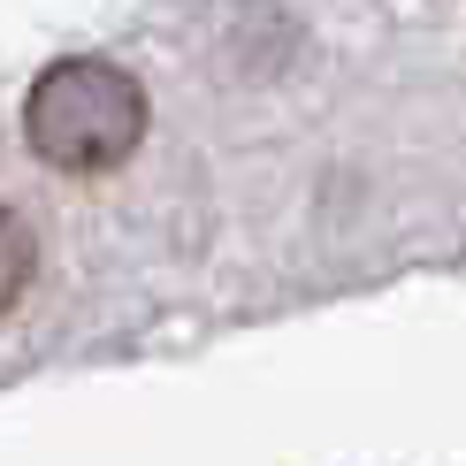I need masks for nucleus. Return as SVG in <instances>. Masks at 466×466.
I'll return each mask as SVG.
<instances>
[{
	"mask_svg": "<svg viewBox=\"0 0 466 466\" xmlns=\"http://www.w3.org/2000/svg\"><path fill=\"white\" fill-rule=\"evenodd\" d=\"M24 290H31V222H24V207L8 215V314L24 306Z\"/></svg>",
	"mask_w": 466,
	"mask_h": 466,
	"instance_id": "nucleus-2",
	"label": "nucleus"
},
{
	"mask_svg": "<svg viewBox=\"0 0 466 466\" xmlns=\"http://www.w3.org/2000/svg\"><path fill=\"white\" fill-rule=\"evenodd\" d=\"M146 85L107 54H69L31 85L24 100V138L46 168H76V177H107L146 146Z\"/></svg>",
	"mask_w": 466,
	"mask_h": 466,
	"instance_id": "nucleus-1",
	"label": "nucleus"
}]
</instances>
